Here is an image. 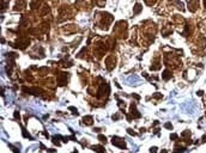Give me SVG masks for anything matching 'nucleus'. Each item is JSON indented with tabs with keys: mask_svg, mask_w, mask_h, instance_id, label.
Returning a JSON list of instances; mask_svg holds the SVG:
<instances>
[{
	"mask_svg": "<svg viewBox=\"0 0 206 153\" xmlns=\"http://www.w3.org/2000/svg\"><path fill=\"white\" fill-rule=\"evenodd\" d=\"M113 143H114L115 146H119V147H121V148H125L126 147L125 143H123V140H121V139L119 140L117 138H114V139H113Z\"/></svg>",
	"mask_w": 206,
	"mask_h": 153,
	"instance_id": "f257e3e1",
	"label": "nucleus"
}]
</instances>
